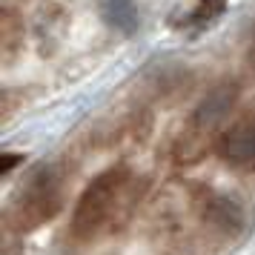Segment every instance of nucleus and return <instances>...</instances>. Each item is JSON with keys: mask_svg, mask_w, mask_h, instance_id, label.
Wrapping results in <instances>:
<instances>
[{"mask_svg": "<svg viewBox=\"0 0 255 255\" xmlns=\"http://www.w3.org/2000/svg\"><path fill=\"white\" fill-rule=\"evenodd\" d=\"M135 201V181L129 178L124 166L109 169L101 178H95L92 186L86 189L75 209V232L78 235H95L112 224L129 215Z\"/></svg>", "mask_w": 255, "mask_h": 255, "instance_id": "f257e3e1", "label": "nucleus"}, {"mask_svg": "<svg viewBox=\"0 0 255 255\" xmlns=\"http://www.w3.org/2000/svg\"><path fill=\"white\" fill-rule=\"evenodd\" d=\"M60 207V181L55 169H43L40 175L32 178V184L26 186V192L20 195L17 212H20V224L23 227H37L49 221Z\"/></svg>", "mask_w": 255, "mask_h": 255, "instance_id": "f03ea898", "label": "nucleus"}, {"mask_svg": "<svg viewBox=\"0 0 255 255\" xmlns=\"http://www.w3.org/2000/svg\"><path fill=\"white\" fill-rule=\"evenodd\" d=\"M218 155L238 169H255V115L232 124L221 135Z\"/></svg>", "mask_w": 255, "mask_h": 255, "instance_id": "7ed1b4c3", "label": "nucleus"}, {"mask_svg": "<svg viewBox=\"0 0 255 255\" xmlns=\"http://www.w3.org/2000/svg\"><path fill=\"white\" fill-rule=\"evenodd\" d=\"M232 101H235V86H218L215 92H209L207 101L198 106V112H195V127L201 132L212 129L221 118L230 112Z\"/></svg>", "mask_w": 255, "mask_h": 255, "instance_id": "20e7f679", "label": "nucleus"}, {"mask_svg": "<svg viewBox=\"0 0 255 255\" xmlns=\"http://www.w3.org/2000/svg\"><path fill=\"white\" fill-rule=\"evenodd\" d=\"M207 218L218 230H241L244 227V212L238 204H232L230 198H215L207 207Z\"/></svg>", "mask_w": 255, "mask_h": 255, "instance_id": "39448f33", "label": "nucleus"}, {"mask_svg": "<svg viewBox=\"0 0 255 255\" xmlns=\"http://www.w3.org/2000/svg\"><path fill=\"white\" fill-rule=\"evenodd\" d=\"M224 12V0H201V6L195 9V14H192V23H209L212 17H218V14Z\"/></svg>", "mask_w": 255, "mask_h": 255, "instance_id": "423d86ee", "label": "nucleus"}, {"mask_svg": "<svg viewBox=\"0 0 255 255\" xmlns=\"http://www.w3.org/2000/svg\"><path fill=\"white\" fill-rule=\"evenodd\" d=\"M0 161H3V163H0V172L6 175V172H9V169L14 166V163H17V161H23V158H20V155H3Z\"/></svg>", "mask_w": 255, "mask_h": 255, "instance_id": "0eeeda50", "label": "nucleus"}]
</instances>
